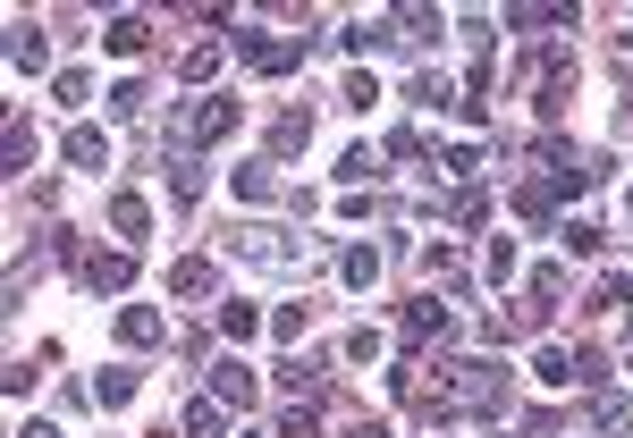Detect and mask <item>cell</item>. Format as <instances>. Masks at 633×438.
<instances>
[{
    "label": "cell",
    "instance_id": "277c9868",
    "mask_svg": "<svg viewBox=\"0 0 633 438\" xmlns=\"http://www.w3.org/2000/svg\"><path fill=\"white\" fill-rule=\"evenodd\" d=\"M9 68H17V76H43V68H51V42H43V26H26V17L9 26Z\"/></svg>",
    "mask_w": 633,
    "mask_h": 438
},
{
    "label": "cell",
    "instance_id": "9c48e42d",
    "mask_svg": "<svg viewBox=\"0 0 633 438\" xmlns=\"http://www.w3.org/2000/svg\"><path fill=\"white\" fill-rule=\"evenodd\" d=\"M187 438H228V405L220 397H194L187 405Z\"/></svg>",
    "mask_w": 633,
    "mask_h": 438
},
{
    "label": "cell",
    "instance_id": "ab89813d",
    "mask_svg": "<svg viewBox=\"0 0 633 438\" xmlns=\"http://www.w3.org/2000/svg\"><path fill=\"white\" fill-rule=\"evenodd\" d=\"M237 438H262V430H237Z\"/></svg>",
    "mask_w": 633,
    "mask_h": 438
},
{
    "label": "cell",
    "instance_id": "7a4b0ae2",
    "mask_svg": "<svg viewBox=\"0 0 633 438\" xmlns=\"http://www.w3.org/2000/svg\"><path fill=\"white\" fill-rule=\"evenodd\" d=\"M228 253H237L246 270H296V261H304V236H287V228H237Z\"/></svg>",
    "mask_w": 633,
    "mask_h": 438
},
{
    "label": "cell",
    "instance_id": "52a82bcc",
    "mask_svg": "<svg viewBox=\"0 0 633 438\" xmlns=\"http://www.w3.org/2000/svg\"><path fill=\"white\" fill-rule=\"evenodd\" d=\"M85 279H94L101 295H119V287L135 279V253H127V245H119V253H94V261H85Z\"/></svg>",
    "mask_w": 633,
    "mask_h": 438
},
{
    "label": "cell",
    "instance_id": "e0dca14e",
    "mask_svg": "<svg viewBox=\"0 0 633 438\" xmlns=\"http://www.w3.org/2000/svg\"><path fill=\"white\" fill-rule=\"evenodd\" d=\"M135 388H144V379L127 372V363H119V372H101V379H94V397H101V405H135Z\"/></svg>",
    "mask_w": 633,
    "mask_h": 438
},
{
    "label": "cell",
    "instance_id": "83f0119b",
    "mask_svg": "<svg viewBox=\"0 0 633 438\" xmlns=\"http://www.w3.org/2000/svg\"><path fill=\"white\" fill-rule=\"evenodd\" d=\"M271 438H321L313 405H287V413H279V430H271Z\"/></svg>",
    "mask_w": 633,
    "mask_h": 438
},
{
    "label": "cell",
    "instance_id": "1f68e13d",
    "mask_svg": "<svg viewBox=\"0 0 633 438\" xmlns=\"http://www.w3.org/2000/svg\"><path fill=\"white\" fill-rule=\"evenodd\" d=\"M558 295H566V270H533V304H540V313H549Z\"/></svg>",
    "mask_w": 633,
    "mask_h": 438
},
{
    "label": "cell",
    "instance_id": "74e56055",
    "mask_svg": "<svg viewBox=\"0 0 633 438\" xmlns=\"http://www.w3.org/2000/svg\"><path fill=\"white\" fill-rule=\"evenodd\" d=\"M617 60H633V26H625V34H617Z\"/></svg>",
    "mask_w": 633,
    "mask_h": 438
},
{
    "label": "cell",
    "instance_id": "5b68a950",
    "mask_svg": "<svg viewBox=\"0 0 633 438\" xmlns=\"http://www.w3.org/2000/svg\"><path fill=\"white\" fill-rule=\"evenodd\" d=\"M228 186H237V194H246V203H279V169H271V160H246V169H228Z\"/></svg>",
    "mask_w": 633,
    "mask_h": 438
},
{
    "label": "cell",
    "instance_id": "4fadbf2b",
    "mask_svg": "<svg viewBox=\"0 0 633 438\" xmlns=\"http://www.w3.org/2000/svg\"><path fill=\"white\" fill-rule=\"evenodd\" d=\"M406 338L422 345V338H447V304H431V295H422V304H406Z\"/></svg>",
    "mask_w": 633,
    "mask_h": 438
},
{
    "label": "cell",
    "instance_id": "d4e9b609",
    "mask_svg": "<svg viewBox=\"0 0 633 438\" xmlns=\"http://www.w3.org/2000/svg\"><path fill=\"white\" fill-rule=\"evenodd\" d=\"M406 94H414V101H422V110H447V101H456V94H447V76H431V68H422V76H414Z\"/></svg>",
    "mask_w": 633,
    "mask_h": 438
},
{
    "label": "cell",
    "instance_id": "7c38bea8",
    "mask_svg": "<svg viewBox=\"0 0 633 438\" xmlns=\"http://www.w3.org/2000/svg\"><path fill=\"white\" fill-rule=\"evenodd\" d=\"M0 160H9V178H26V169H34V126H26V119H9V135H0Z\"/></svg>",
    "mask_w": 633,
    "mask_h": 438
},
{
    "label": "cell",
    "instance_id": "4316f807",
    "mask_svg": "<svg viewBox=\"0 0 633 438\" xmlns=\"http://www.w3.org/2000/svg\"><path fill=\"white\" fill-rule=\"evenodd\" d=\"M506 26H524V34L533 26H574V9H506Z\"/></svg>",
    "mask_w": 633,
    "mask_h": 438
},
{
    "label": "cell",
    "instance_id": "f546056e",
    "mask_svg": "<svg viewBox=\"0 0 633 438\" xmlns=\"http://www.w3.org/2000/svg\"><path fill=\"white\" fill-rule=\"evenodd\" d=\"M389 153H397V160H422V153H431V135H422V126H397V135H389Z\"/></svg>",
    "mask_w": 633,
    "mask_h": 438
},
{
    "label": "cell",
    "instance_id": "d6986e66",
    "mask_svg": "<svg viewBox=\"0 0 633 438\" xmlns=\"http://www.w3.org/2000/svg\"><path fill=\"white\" fill-rule=\"evenodd\" d=\"M515 211L533 219V228H549V219H558V194L549 186H515Z\"/></svg>",
    "mask_w": 633,
    "mask_h": 438
},
{
    "label": "cell",
    "instance_id": "7402d4cb",
    "mask_svg": "<svg viewBox=\"0 0 633 438\" xmlns=\"http://www.w3.org/2000/svg\"><path fill=\"white\" fill-rule=\"evenodd\" d=\"M481 279H490V287L515 279V245H506V236H490V253H481Z\"/></svg>",
    "mask_w": 633,
    "mask_h": 438
},
{
    "label": "cell",
    "instance_id": "836d02e7",
    "mask_svg": "<svg viewBox=\"0 0 633 438\" xmlns=\"http://www.w3.org/2000/svg\"><path fill=\"white\" fill-rule=\"evenodd\" d=\"M338 354H347V363H372V354H380V329H347V345H338Z\"/></svg>",
    "mask_w": 633,
    "mask_h": 438
},
{
    "label": "cell",
    "instance_id": "f35d334b",
    "mask_svg": "<svg viewBox=\"0 0 633 438\" xmlns=\"http://www.w3.org/2000/svg\"><path fill=\"white\" fill-rule=\"evenodd\" d=\"M625 211H633V186H625Z\"/></svg>",
    "mask_w": 633,
    "mask_h": 438
},
{
    "label": "cell",
    "instance_id": "f1b7e54d",
    "mask_svg": "<svg viewBox=\"0 0 633 438\" xmlns=\"http://www.w3.org/2000/svg\"><path fill=\"white\" fill-rule=\"evenodd\" d=\"M51 94H60V101H68V110H76V101L94 94V76H85V68H60V76H51Z\"/></svg>",
    "mask_w": 633,
    "mask_h": 438
},
{
    "label": "cell",
    "instance_id": "30bf717a",
    "mask_svg": "<svg viewBox=\"0 0 633 438\" xmlns=\"http://www.w3.org/2000/svg\"><path fill=\"white\" fill-rule=\"evenodd\" d=\"M68 160H76V169H101V160H110V135H101V126H68Z\"/></svg>",
    "mask_w": 633,
    "mask_h": 438
},
{
    "label": "cell",
    "instance_id": "e575fe53",
    "mask_svg": "<svg viewBox=\"0 0 633 438\" xmlns=\"http://www.w3.org/2000/svg\"><path fill=\"white\" fill-rule=\"evenodd\" d=\"M440 169H447V178H474L481 153H474V144H456V153H440Z\"/></svg>",
    "mask_w": 633,
    "mask_h": 438
},
{
    "label": "cell",
    "instance_id": "2e32d148",
    "mask_svg": "<svg viewBox=\"0 0 633 438\" xmlns=\"http://www.w3.org/2000/svg\"><path fill=\"white\" fill-rule=\"evenodd\" d=\"M592 422H600V430H633V397L600 388V397H592Z\"/></svg>",
    "mask_w": 633,
    "mask_h": 438
},
{
    "label": "cell",
    "instance_id": "603a6c76",
    "mask_svg": "<svg viewBox=\"0 0 633 438\" xmlns=\"http://www.w3.org/2000/svg\"><path fill=\"white\" fill-rule=\"evenodd\" d=\"M481 211H490V194H481V186H465V194H447V203H440V219H465V228H474Z\"/></svg>",
    "mask_w": 633,
    "mask_h": 438
},
{
    "label": "cell",
    "instance_id": "8d00e7d4",
    "mask_svg": "<svg viewBox=\"0 0 633 438\" xmlns=\"http://www.w3.org/2000/svg\"><path fill=\"white\" fill-rule=\"evenodd\" d=\"M17 438H60V430H51V422H26V430H17Z\"/></svg>",
    "mask_w": 633,
    "mask_h": 438
},
{
    "label": "cell",
    "instance_id": "ac0fdd59",
    "mask_svg": "<svg viewBox=\"0 0 633 438\" xmlns=\"http://www.w3.org/2000/svg\"><path fill=\"white\" fill-rule=\"evenodd\" d=\"M338 279H347V287H372V279H380V253H372V245L338 253Z\"/></svg>",
    "mask_w": 633,
    "mask_h": 438
},
{
    "label": "cell",
    "instance_id": "ffe728a7",
    "mask_svg": "<svg viewBox=\"0 0 633 438\" xmlns=\"http://www.w3.org/2000/svg\"><path fill=\"white\" fill-rule=\"evenodd\" d=\"M304 135H313V119H304V110H287V119L271 126V153H304Z\"/></svg>",
    "mask_w": 633,
    "mask_h": 438
},
{
    "label": "cell",
    "instance_id": "6da1fadb",
    "mask_svg": "<svg viewBox=\"0 0 633 438\" xmlns=\"http://www.w3.org/2000/svg\"><path fill=\"white\" fill-rule=\"evenodd\" d=\"M237 119H246V110H237V101L228 94H194L187 110H178V144H228V135H237Z\"/></svg>",
    "mask_w": 633,
    "mask_h": 438
},
{
    "label": "cell",
    "instance_id": "d590c367",
    "mask_svg": "<svg viewBox=\"0 0 633 438\" xmlns=\"http://www.w3.org/2000/svg\"><path fill=\"white\" fill-rule=\"evenodd\" d=\"M347 438H389V422H355V430Z\"/></svg>",
    "mask_w": 633,
    "mask_h": 438
},
{
    "label": "cell",
    "instance_id": "4dcf8cb0",
    "mask_svg": "<svg viewBox=\"0 0 633 438\" xmlns=\"http://www.w3.org/2000/svg\"><path fill=\"white\" fill-rule=\"evenodd\" d=\"M212 68H220V42H194V51H187V85H203Z\"/></svg>",
    "mask_w": 633,
    "mask_h": 438
},
{
    "label": "cell",
    "instance_id": "ba28073f",
    "mask_svg": "<svg viewBox=\"0 0 633 438\" xmlns=\"http://www.w3.org/2000/svg\"><path fill=\"white\" fill-rule=\"evenodd\" d=\"M119 345H160V313L153 304H127L119 313Z\"/></svg>",
    "mask_w": 633,
    "mask_h": 438
},
{
    "label": "cell",
    "instance_id": "3957f363",
    "mask_svg": "<svg viewBox=\"0 0 633 438\" xmlns=\"http://www.w3.org/2000/svg\"><path fill=\"white\" fill-rule=\"evenodd\" d=\"M237 60H246L253 76H296V68H304V42H296V34H237Z\"/></svg>",
    "mask_w": 633,
    "mask_h": 438
},
{
    "label": "cell",
    "instance_id": "484cf974",
    "mask_svg": "<svg viewBox=\"0 0 633 438\" xmlns=\"http://www.w3.org/2000/svg\"><path fill=\"white\" fill-rule=\"evenodd\" d=\"M253 329H262V320H253V313H246V304H220V338H228V345H246V338H253Z\"/></svg>",
    "mask_w": 633,
    "mask_h": 438
},
{
    "label": "cell",
    "instance_id": "d6a6232c",
    "mask_svg": "<svg viewBox=\"0 0 633 438\" xmlns=\"http://www.w3.org/2000/svg\"><path fill=\"white\" fill-rule=\"evenodd\" d=\"M169 186H178V203H194V194H203V160L178 153V178H169Z\"/></svg>",
    "mask_w": 633,
    "mask_h": 438
},
{
    "label": "cell",
    "instance_id": "8fae6325",
    "mask_svg": "<svg viewBox=\"0 0 633 438\" xmlns=\"http://www.w3.org/2000/svg\"><path fill=\"white\" fill-rule=\"evenodd\" d=\"M110 228H119L127 245H144V228H153V211H144V194H119V203H110Z\"/></svg>",
    "mask_w": 633,
    "mask_h": 438
},
{
    "label": "cell",
    "instance_id": "5bb4252c",
    "mask_svg": "<svg viewBox=\"0 0 633 438\" xmlns=\"http://www.w3.org/2000/svg\"><path fill=\"white\" fill-rule=\"evenodd\" d=\"M101 42H110L119 60H135V51L153 42V26H144V17H110V34H101Z\"/></svg>",
    "mask_w": 633,
    "mask_h": 438
},
{
    "label": "cell",
    "instance_id": "cb8c5ba5",
    "mask_svg": "<svg viewBox=\"0 0 633 438\" xmlns=\"http://www.w3.org/2000/svg\"><path fill=\"white\" fill-rule=\"evenodd\" d=\"M203 287H212V261H178L169 270V295H203Z\"/></svg>",
    "mask_w": 633,
    "mask_h": 438
},
{
    "label": "cell",
    "instance_id": "44dd1931",
    "mask_svg": "<svg viewBox=\"0 0 633 438\" xmlns=\"http://www.w3.org/2000/svg\"><path fill=\"white\" fill-rule=\"evenodd\" d=\"M422 270H431V279H440V287H465V253L431 245V253H422Z\"/></svg>",
    "mask_w": 633,
    "mask_h": 438
},
{
    "label": "cell",
    "instance_id": "9a60e30c",
    "mask_svg": "<svg viewBox=\"0 0 633 438\" xmlns=\"http://www.w3.org/2000/svg\"><path fill=\"white\" fill-rule=\"evenodd\" d=\"M533 379H540V388H574V354H566V345H540Z\"/></svg>",
    "mask_w": 633,
    "mask_h": 438
},
{
    "label": "cell",
    "instance_id": "8992f818",
    "mask_svg": "<svg viewBox=\"0 0 633 438\" xmlns=\"http://www.w3.org/2000/svg\"><path fill=\"white\" fill-rule=\"evenodd\" d=\"M212 397H220L228 413H246L253 405V372L246 363H212Z\"/></svg>",
    "mask_w": 633,
    "mask_h": 438
}]
</instances>
